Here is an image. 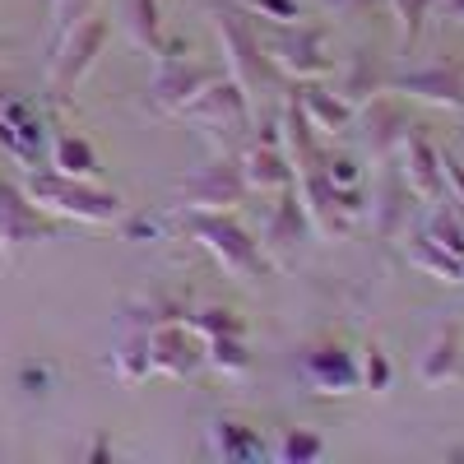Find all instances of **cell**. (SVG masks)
Returning a JSON list of instances; mask_svg holds the SVG:
<instances>
[{"label":"cell","mask_w":464,"mask_h":464,"mask_svg":"<svg viewBox=\"0 0 464 464\" xmlns=\"http://www.w3.org/2000/svg\"><path fill=\"white\" fill-rule=\"evenodd\" d=\"M325 177L334 181V186H362V172H358V163L353 159H330V153H325Z\"/></svg>","instance_id":"cell-37"},{"label":"cell","mask_w":464,"mask_h":464,"mask_svg":"<svg viewBox=\"0 0 464 464\" xmlns=\"http://www.w3.org/2000/svg\"><path fill=\"white\" fill-rule=\"evenodd\" d=\"M0 149L28 172V168H43V153H47V121L37 102L19 98V93H0Z\"/></svg>","instance_id":"cell-10"},{"label":"cell","mask_w":464,"mask_h":464,"mask_svg":"<svg viewBox=\"0 0 464 464\" xmlns=\"http://www.w3.org/2000/svg\"><path fill=\"white\" fill-rule=\"evenodd\" d=\"M181 116L196 121L200 130H209V135L237 140L242 130H251V98L237 80H214L205 93H196L181 107Z\"/></svg>","instance_id":"cell-9"},{"label":"cell","mask_w":464,"mask_h":464,"mask_svg":"<svg viewBox=\"0 0 464 464\" xmlns=\"http://www.w3.org/2000/svg\"><path fill=\"white\" fill-rule=\"evenodd\" d=\"M56 223L47 209H37L28 200V190L10 177H0V260H19L24 251H33L37 242H52Z\"/></svg>","instance_id":"cell-6"},{"label":"cell","mask_w":464,"mask_h":464,"mask_svg":"<svg viewBox=\"0 0 464 464\" xmlns=\"http://www.w3.org/2000/svg\"><path fill=\"white\" fill-rule=\"evenodd\" d=\"M459 376H464V325H441L418 362V381L422 385H450Z\"/></svg>","instance_id":"cell-21"},{"label":"cell","mask_w":464,"mask_h":464,"mask_svg":"<svg viewBox=\"0 0 464 464\" xmlns=\"http://www.w3.org/2000/svg\"><path fill=\"white\" fill-rule=\"evenodd\" d=\"M28 200L37 209H47L52 218H74V223H116L126 214V200L116 190H102L98 181H74V177H61L56 168H28L24 181Z\"/></svg>","instance_id":"cell-1"},{"label":"cell","mask_w":464,"mask_h":464,"mask_svg":"<svg viewBox=\"0 0 464 464\" xmlns=\"http://www.w3.org/2000/svg\"><path fill=\"white\" fill-rule=\"evenodd\" d=\"M209 450L223 459H265L260 432H251L246 422H232V418H218L209 428Z\"/></svg>","instance_id":"cell-26"},{"label":"cell","mask_w":464,"mask_h":464,"mask_svg":"<svg viewBox=\"0 0 464 464\" xmlns=\"http://www.w3.org/2000/svg\"><path fill=\"white\" fill-rule=\"evenodd\" d=\"M149 372H153V362H149V330H126V339L116 343V353H111V376L121 385H140Z\"/></svg>","instance_id":"cell-27"},{"label":"cell","mask_w":464,"mask_h":464,"mask_svg":"<svg viewBox=\"0 0 464 464\" xmlns=\"http://www.w3.org/2000/svg\"><path fill=\"white\" fill-rule=\"evenodd\" d=\"M186 330L200 334V339H214V334H246L242 316L227 312V306H200V312L186 316Z\"/></svg>","instance_id":"cell-31"},{"label":"cell","mask_w":464,"mask_h":464,"mask_svg":"<svg viewBox=\"0 0 464 464\" xmlns=\"http://www.w3.org/2000/svg\"><path fill=\"white\" fill-rule=\"evenodd\" d=\"M186 227L232 279H265L269 269H275L265 260L260 242H251V232L237 218H227V214H186Z\"/></svg>","instance_id":"cell-3"},{"label":"cell","mask_w":464,"mask_h":464,"mask_svg":"<svg viewBox=\"0 0 464 464\" xmlns=\"http://www.w3.org/2000/svg\"><path fill=\"white\" fill-rule=\"evenodd\" d=\"M437 10H441L450 24H464V0H437Z\"/></svg>","instance_id":"cell-41"},{"label":"cell","mask_w":464,"mask_h":464,"mask_svg":"<svg viewBox=\"0 0 464 464\" xmlns=\"http://www.w3.org/2000/svg\"><path fill=\"white\" fill-rule=\"evenodd\" d=\"M358 116H362V144H367V153L376 163H385L395 149H404V140H409V111H404V102L385 89V93H376V98H367L362 107H358Z\"/></svg>","instance_id":"cell-12"},{"label":"cell","mask_w":464,"mask_h":464,"mask_svg":"<svg viewBox=\"0 0 464 464\" xmlns=\"http://www.w3.org/2000/svg\"><path fill=\"white\" fill-rule=\"evenodd\" d=\"M246 10H256L260 19H269V24H297L302 14H297V0H242Z\"/></svg>","instance_id":"cell-36"},{"label":"cell","mask_w":464,"mask_h":464,"mask_svg":"<svg viewBox=\"0 0 464 464\" xmlns=\"http://www.w3.org/2000/svg\"><path fill=\"white\" fill-rule=\"evenodd\" d=\"M293 186H297V200H302L306 218H312V232H321V237H348V232H353V223H348L334 205V181L325 177V168L293 177Z\"/></svg>","instance_id":"cell-19"},{"label":"cell","mask_w":464,"mask_h":464,"mask_svg":"<svg viewBox=\"0 0 464 464\" xmlns=\"http://www.w3.org/2000/svg\"><path fill=\"white\" fill-rule=\"evenodd\" d=\"M242 177L251 190H265V196H275V190L293 186V163L279 140H256L242 159Z\"/></svg>","instance_id":"cell-22"},{"label":"cell","mask_w":464,"mask_h":464,"mask_svg":"<svg viewBox=\"0 0 464 464\" xmlns=\"http://www.w3.org/2000/svg\"><path fill=\"white\" fill-rule=\"evenodd\" d=\"M391 10L400 19V47L409 52L418 43V33H422V19L437 10V0H391Z\"/></svg>","instance_id":"cell-33"},{"label":"cell","mask_w":464,"mask_h":464,"mask_svg":"<svg viewBox=\"0 0 464 464\" xmlns=\"http://www.w3.org/2000/svg\"><path fill=\"white\" fill-rule=\"evenodd\" d=\"M409 265L422 269V275H432V279H441V284H464V256L446 251L441 242L428 237V232L409 237Z\"/></svg>","instance_id":"cell-25"},{"label":"cell","mask_w":464,"mask_h":464,"mask_svg":"<svg viewBox=\"0 0 464 464\" xmlns=\"http://www.w3.org/2000/svg\"><path fill=\"white\" fill-rule=\"evenodd\" d=\"M404 181L413 190L418 205H441L446 200V168H441V149L422 135L418 126L404 140Z\"/></svg>","instance_id":"cell-14"},{"label":"cell","mask_w":464,"mask_h":464,"mask_svg":"<svg viewBox=\"0 0 464 464\" xmlns=\"http://www.w3.org/2000/svg\"><path fill=\"white\" fill-rule=\"evenodd\" d=\"M89 455H93V459H107V455H116V450H111V441H98Z\"/></svg>","instance_id":"cell-42"},{"label":"cell","mask_w":464,"mask_h":464,"mask_svg":"<svg viewBox=\"0 0 464 464\" xmlns=\"http://www.w3.org/2000/svg\"><path fill=\"white\" fill-rule=\"evenodd\" d=\"M391 93L464 111V65L437 61V65H422V70H409V74H391Z\"/></svg>","instance_id":"cell-13"},{"label":"cell","mask_w":464,"mask_h":464,"mask_svg":"<svg viewBox=\"0 0 464 464\" xmlns=\"http://www.w3.org/2000/svg\"><path fill=\"white\" fill-rule=\"evenodd\" d=\"M93 10H98V0H52V43H61V37Z\"/></svg>","instance_id":"cell-35"},{"label":"cell","mask_w":464,"mask_h":464,"mask_svg":"<svg viewBox=\"0 0 464 464\" xmlns=\"http://www.w3.org/2000/svg\"><path fill=\"white\" fill-rule=\"evenodd\" d=\"M205 367H214L223 376H246L251 372L246 334H214V339H205Z\"/></svg>","instance_id":"cell-29"},{"label":"cell","mask_w":464,"mask_h":464,"mask_svg":"<svg viewBox=\"0 0 464 464\" xmlns=\"http://www.w3.org/2000/svg\"><path fill=\"white\" fill-rule=\"evenodd\" d=\"M260 43L288 80H325V74H334V43L325 24H302V19L279 24V33L260 37Z\"/></svg>","instance_id":"cell-4"},{"label":"cell","mask_w":464,"mask_h":464,"mask_svg":"<svg viewBox=\"0 0 464 464\" xmlns=\"http://www.w3.org/2000/svg\"><path fill=\"white\" fill-rule=\"evenodd\" d=\"M312 232V218H306L302 200H297V186H284L275 190V205H269V218H265V260L269 265H293L297 246L306 242Z\"/></svg>","instance_id":"cell-11"},{"label":"cell","mask_w":464,"mask_h":464,"mask_svg":"<svg viewBox=\"0 0 464 464\" xmlns=\"http://www.w3.org/2000/svg\"><path fill=\"white\" fill-rule=\"evenodd\" d=\"M275 455L279 459H288V464H312V459H321L325 455V441L316 437V432H284V441L275 446Z\"/></svg>","instance_id":"cell-34"},{"label":"cell","mask_w":464,"mask_h":464,"mask_svg":"<svg viewBox=\"0 0 464 464\" xmlns=\"http://www.w3.org/2000/svg\"><path fill=\"white\" fill-rule=\"evenodd\" d=\"M149 362L159 376H196L205 367V339H190L186 325H159L149 330Z\"/></svg>","instance_id":"cell-15"},{"label":"cell","mask_w":464,"mask_h":464,"mask_svg":"<svg viewBox=\"0 0 464 464\" xmlns=\"http://www.w3.org/2000/svg\"><path fill=\"white\" fill-rule=\"evenodd\" d=\"M107 33H111L107 14L93 10V14H84L80 24H74L61 43H52V61H47V93L52 98H65L98 65V56L107 47Z\"/></svg>","instance_id":"cell-5"},{"label":"cell","mask_w":464,"mask_h":464,"mask_svg":"<svg viewBox=\"0 0 464 464\" xmlns=\"http://www.w3.org/2000/svg\"><path fill=\"white\" fill-rule=\"evenodd\" d=\"M52 168L61 177H74V181H98L102 177V163H98L93 144L84 135H74V130H65V135L52 140Z\"/></svg>","instance_id":"cell-24"},{"label":"cell","mask_w":464,"mask_h":464,"mask_svg":"<svg viewBox=\"0 0 464 464\" xmlns=\"http://www.w3.org/2000/svg\"><path fill=\"white\" fill-rule=\"evenodd\" d=\"M246 190L251 186L242 177V159H214L209 168L177 186V205L186 214H227L246 200Z\"/></svg>","instance_id":"cell-8"},{"label":"cell","mask_w":464,"mask_h":464,"mask_svg":"<svg viewBox=\"0 0 464 464\" xmlns=\"http://www.w3.org/2000/svg\"><path fill=\"white\" fill-rule=\"evenodd\" d=\"M302 376L312 381L321 395H353L358 391V358L325 339V343H312L302 353Z\"/></svg>","instance_id":"cell-16"},{"label":"cell","mask_w":464,"mask_h":464,"mask_svg":"<svg viewBox=\"0 0 464 464\" xmlns=\"http://www.w3.org/2000/svg\"><path fill=\"white\" fill-rule=\"evenodd\" d=\"M297 102H302V111L312 116V126L321 130V135H343L348 126L358 121V107H348L339 93H330L321 80H297Z\"/></svg>","instance_id":"cell-20"},{"label":"cell","mask_w":464,"mask_h":464,"mask_svg":"<svg viewBox=\"0 0 464 464\" xmlns=\"http://www.w3.org/2000/svg\"><path fill=\"white\" fill-rule=\"evenodd\" d=\"M126 24H130V37H135V47H144L149 56H153V52H159V47L168 43L159 0H130V5H126Z\"/></svg>","instance_id":"cell-30"},{"label":"cell","mask_w":464,"mask_h":464,"mask_svg":"<svg viewBox=\"0 0 464 464\" xmlns=\"http://www.w3.org/2000/svg\"><path fill=\"white\" fill-rule=\"evenodd\" d=\"M321 130L312 126V116L302 111L297 93L288 89V102H284V116H279V140H284V153H288V163H293V177L302 172H316L325 163V149L316 140Z\"/></svg>","instance_id":"cell-18"},{"label":"cell","mask_w":464,"mask_h":464,"mask_svg":"<svg viewBox=\"0 0 464 464\" xmlns=\"http://www.w3.org/2000/svg\"><path fill=\"white\" fill-rule=\"evenodd\" d=\"M321 5H325L334 19H362V14L376 5V0H321Z\"/></svg>","instance_id":"cell-38"},{"label":"cell","mask_w":464,"mask_h":464,"mask_svg":"<svg viewBox=\"0 0 464 464\" xmlns=\"http://www.w3.org/2000/svg\"><path fill=\"white\" fill-rule=\"evenodd\" d=\"M19 381H24L28 395H43V391H47V367H33V362H28V367L19 372Z\"/></svg>","instance_id":"cell-39"},{"label":"cell","mask_w":464,"mask_h":464,"mask_svg":"<svg viewBox=\"0 0 464 464\" xmlns=\"http://www.w3.org/2000/svg\"><path fill=\"white\" fill-rule=\"evenodd\" d=\"M190 306L181 297H144L126 312V330H159V325H186Z\"/></svg>","instance_id":"cell-28"},{"label":"cell","mask_w":464,"mask_h":464,"mask_svg":"<svg viewBox=\"0 0 464 464\" xmlns=\"http://www.w3.org/2000/svg\"><path fill=\"white\" fill-rule=\"evenodd\" d=\"M214 33L223 43V61H227V80H237L246 89V98H260L279 84V65L269 61L260 33L251 28V19L242 10H218L214 14Z\"/></svg>","instance_id":"cell-2"},{"label":"cell","mask_w":464,"mask_h":464,"mask_svg":"<svg viewBox=\"0 0 464 464\" xmlns=\"http://www.w3.org/2000/svg\"><path fill=\"white\" fill-rule=\"evenodd\" d=\"M391 381H395V372H391L385 348L381 343H367L362 348V362H358V385H362V391H372V395H385V391H391Z\"/></svg>","instance_id":"cell-32"},{"label":"cell","mask_w":464,"mask_h":464,"mask_svg":"<svg viewBox=\"0 0 464 464\" xmlns=\"http://www.w3.org/2000/svg\"><path fill=\"white\" fill-rule=\"evenodd\" d=\"M121 232H126L130 242H140V237H153V232H159V223H153V218H126Z\"/></svg>","instance_id":"cell-40"},{"label":"cell","mask_w":464,"mask_h":464,"mask_svg":"<svg viewBox=\"0 0 464 464\" xmlns=\"http://www.w3.org/2000/svg\"><path fill=\"white\" fill-rule=\"evenodd\" d=\"M409 209H413V190L404 181L400 168H391L381 177V190L367 200V218L376 227V237L381 242H400L404 232H409Z\"/></svg>","instance_id":"cell-17"},{"label":"cell","mask_w":464,"mask_h":464,"mask_svg":"<svg viewBox=\"0 0 464 464\" xmlns=\"http://www.w3.org/2000/svg\"><path fill=\"white\" fill-rule=\"evenodd\" d=\"M391 89V70H385L372 52H353L343 61V70H339V98L348 102V107H362L367 98H376V93H385Z\"/></svg>","instance_id":"cell-23"},{"label":"cell","mask_w":464,"mask_h":464,"mask_svg":"<svg viewBox=\"0 0 464 464\" xmlns=\"http://www.w3.org/2000/svg\"><path fill=\"white\" fill-rule=\"evenodd\" d=\"M214 80H218V74L209 65H200V61H190L181 52V43H163L159 52H153L149 98H153V107H159V111H177L181 116V107L196 98V93H205Z\"/></svg>","instance_id":"cell-7"}]
</instances>
